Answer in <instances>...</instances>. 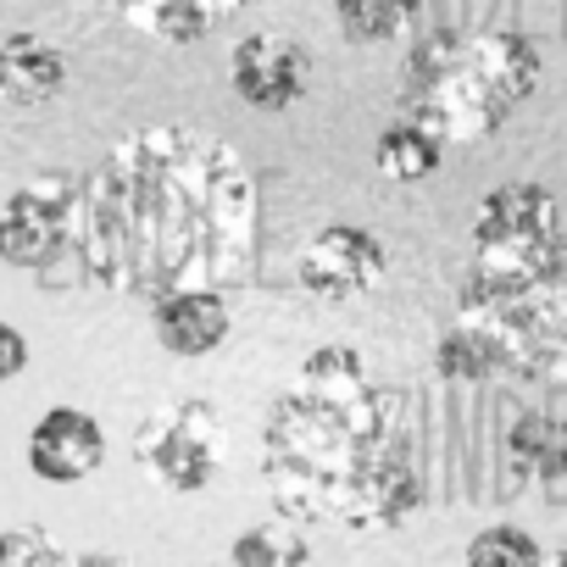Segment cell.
<instances>
[{"instance_id": "obj_1", "label": "cell", "mask_w": 567, "mask_h": 567, "mask_svg": "<svg viewBox=\"0 0 567 567\" xmlns=\"http://www.w3.org/2000/svg\"><path fill=\"white\" fill-rule=\"evenodd\" d=\"M256 173L206 134L151 123L123 134L79 200V261L112 296L156 301L162 290H239L256 261Z\"/></svg>"}, {"instance_id": "obj_2", "label": "cell", "mask_w": 567, "mask_h": 567, "mask_svg": "<svg viewBox=\"0 0 567 567\" xmlns=\"http://www.w3.org/2000/svg\"><path fill=\"white\" fill-rule=\"evenodd\" d=\"M384 440V401L368 362L351 346L312 351L261 417V478L278 517L334 523L351 478Z\"/></svg>"}, {"instance_id": "obj_3", "label": "cell", "mask_w": 567, "mask_h": 567, "mask_svg": "<svg viewBox=\"0 0 567 567\" xmlns=\"http://www.w3.org/2000/svg\"><path fill=\"white\" fill-rule=\"evenodd\" d=\"M545 56L512 29H429L406 45L395 106L445 145H478L539 90Z\"/></svg>"}, {"instance_id": "obj_4", "label": "cell", "mask_w": 567, "mask_h": 567, "mask_svg": "<svg viewBox=\"0 0 567 567\" xmlns=\"http://www.w3.org/2000/svg\"><path fill=\"white\" fill-rule=\"evenodd\" d=\"M456 318L473 323L501 362V379L567 384V228L523 245H473L456 290Z\"/></svg>"}, {"instance_id": "obj_5", "label": "cell", "mask_w": 567, "mask_h": 567, "mask_svg": "<svg viewBox=\"0 0 567 567\" xmlns=\"http://www.w3.org/2000/svg\"><path fill=\"white\" fill-rule=\"evenodd\" d=\"M134 456L173 495L212 489L217 473H223V456H228V434H223L217 406H206V401H167V406H156L140 423V434H134Z\"/></svg>"}, {"instance_id": "obj_6", "label": "cell", "mask_w": 567, "mask_h": 567, "mask_svg": "<svg viewBox=\"0 0 567 567\" xmlns=\"http://www.w3.org/2000/svg\"><path fill=\"white\" fill-rule=\"evenodd\" d=\"M79 200H84V173L73 167H45L23 178L0 206V261L18 272L51 267L79 239Z\"/></svg>"}, {"instance_id": "obj_7", "label": "cell", "mask_w": 567, "mask_h": 567, "mask_svg": "<svg viewBox=\"0 0 567 567\" xmlns=\"http://www.w3.org/2000/svg\"><path fill=\"white\" fill-rule=\"evenodd\" d=\"M390 272V250L362 223H323L296 250V284L323 307H351L373 296Z\"/></svg>"}, {"instance_id": "obj_8", "label": "cell", "mask_w": 567, "mask_h": 567, "mask_svg": "<svg viewBox=\"0 0 567 567\" xmlns=\"http://www.w3.org/2000/svg\"><path fill=\"white\" fill-rule=\"evenodd\" d=\"M228 84L256 112H290L312 90V56L290 34H245L228 51Z\"/></svg>"}, {"instance_id": "obj_9", "label": "cell", "mask_w": 567, "mask_h": 567, "mask_svg": "<svg viewBox=\"0 0 567 567\" xmlns=\"http://www.w3.org/2000/svg\"><path fill=\"white\" fill-rule=\"evenodd\" d=\"M417 506H423V473H417V462L401 445L384 440L362 462V473L351 478L334 523L340 528H357V534H379V528H401Z\"/></svg>"}, {"instance_id": "obj_10", "label": "cell", "mask_w": 567, "mask_h": 567, "mask_svg": "<svg viewBox=\"0 0 567 567\" xmlns=\"http://www.w3.org/2000/svg\"><path fill=\"white\" fill-rule=\"evenodd\" d=\"M151 307V334L167 357H212L228 329H234V312H228V296L223 290H200V284H184V290H162Z\"/></svg>"}, {"instance_id": "obj_11", "label": "cell", "mask_w": 567, "mask_h": 567, "mask_svg": "<svg viewBox=\"0 0 567 567\" xmlns=\"http://www.w3.org/2000/svg\"><path fill=\"white\" fill-rule=\"evenodd\" d=\"M106 462V429L84 406H51L29 429V467L45 484H79Z\"/></svg>"}, {"instance_id": "obj_12", "label": "cell", "mask_w": 567, "mask_h": 567, "mask_svg": "<svg viewBox=\"0 0 567 567\" xmlns=\"http://www.w3.org/2000/svg\"><path fill=\"white\" fill-rule=\"evenodd\" d=\"M556 228H561V206L534 178L495 184L473 206V245H523V239H539V234H556Z\"/></svg>"}, {"instance_id": "obj_13", "label": "cell", "mask_w": 567, "mask_h": 567, "mask_svg": "<svg viewBox=\"0 0 567 567\" xmlns=\"http://www.w3.org/2000/svg\"><path fill=\"white\" fill-rule=\"evenodd\" d=\"M245 7L250 0H112V12L156 45H200Z\"/></svg>"}, {"instance_id": "obj_14", "label": "cell", "mask_w": 567, "mask_h": 567, "mask_svg": "<svg viewBox=\"0 0 567 567\" xmlns=\"http://www.w3.org/2000/svg\"><path fill=\"white\" fill-rule=\"evenodd\" d=\"M62 90H68V56L56 45H45L29 29L0 40V95L12 106H51Z\"/></svg>"}, {"instance_id": "obj_15", "label": "cell", "mask_w": 567, "mask_h": 567, "mask_svg": "<svg viewBox=\"0 0 567 567\" xmlns=\"http://www.w3.org/2000/svg\"><path fill=\"white\" fill-rule=\"evenodd\" d=\"M506 462L517 478L534 484H556L567 478V417L556 412H523L506 429Z\"/></svg>"}, {"instance_id": "obj_16", "label": "cell", "mask_w": 567, "mask_h": 567, "mask_svg": "<svg viewBox=\"0 0 567 567\" xmlns=\"http://www.w3.org/2000/svg\"><path fill=\"white\" fill-rule=\"evenodd\" d=\"M440 162H445V140L429 134V128L412 123V117H395V123L379 134V145H373V167H379L390 184H423V178L440 173Z\"/></svg>"}, {"instance_id": "obj_17", "label": "cell", "mask_w": 567, "mask_h": 567, "mask_svg": "<svg viewBox=\"0 0 567 567\" xmlns=\"http://www.w3.org/2000/svg\"><path fill=\"white\" fill-rule=\"evenodd\" d=\"M423 0H334V23L351 45H390L417 29Z\"/></svg>"}, {"instance_id": "obj_18", "label": "cell", "mask_w": 567, "mask_h": 567, "mask_svg": "<svg viewBox=\"0 0 567 567\" xmlns=\"http://www.w3.org/2000/svg\"><path fill=\"white\" fill-rule=\"evenodd\" d=\"M228 567H312V539L296 517L256 523L228 545Z\"/></svg>"}, {"instance_id": "obj_19", "label": "cell", "mask_w": 567, "mask_h": 567, "mask_svg": "<svg viewBox=\"0 0 567 567\" xmlns=\"http://www.w3.org/2000/svg\"><path fill=\"white\" fill-rule=\"evenodd\" d=\"M434 373L445 384H489V379H501V362H495V346L473 323L456 318L434 346Z\"/></svg>"}, {"instance_id": "obj_20", "label": "cell", "mask_w": 567, "mask_h": 567, "mask_svg": "<svg viewBox=\"0 0 567 567\" xmlns=\"http://www.w3.org/2000/svg\"><path fill=\"white\" fill-rule=\"evenodd\" d=\"M467 567H545V550L517 523H489L467 539Z\"/></svg>"}, {"instance_id": "obj_21", "label": "cell", "mask_w": 567, "mask_h": 567, "mask_svg": "<svg viewBox=\"0 0 567 567\" xmlns=\"http://www.w3.org/2000/svg\"><path fill=\"white\" fill-rule=\"evenodd\" d=\"M0 567H68V550L45 528L23 523V528L0 534Z\"/></svg>"}, {"instance_id": "obj_22", "label": "cell", "mask_w": 567, "mask_h": 567, "mask_svg": "<svg viewBox=\"0 0 567 567\" xmlns=\"http://www.w3.org/2000/svg\"><path fill=\"white\" fill-rule=\"evenodd\" d=\"M23 368H29V334L0 318V384H12Z\"/></svg>"}, {"instance_id": "obj_23", "label": "cell", "mask_w": 567, "mask_h": 567, "mask_svg": "<svg viewBox=\"0 0 567 567\" xmlns=\"http://www.w3.org/2000/svg\"><path fill=\"white\" fill-rule=\"evenodd\" d=\"M68 567H128L123 556H106V550H90V556H68Z\"/></svg>"}, {"instance_id": "obj_24", "label": "cell", "mask_w": 567, "mask_h": 567, "mask_svg": "<svg viewBox=\"0 0 567 567\" xmlns=\"http://www.w3.org/2000/svg\"><path fill=\"white\" fill-rule=\"evenodd\" d=\"M550 567H567V545H561V550H556V561H550Z\"/></svg>"}]
</instances>
